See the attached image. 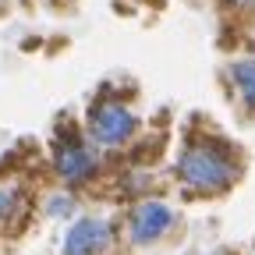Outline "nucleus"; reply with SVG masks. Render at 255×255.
<instances>
[{"label": "nucleus", "mask_w": 255, "mask_h": 255, "mask_svg": "<svg viewBox=\"0 0 255 255\" xmlns=\"http://www.w3.org/2000/svg\"><path fill=\"white\" fill-rule=\"evenodd\" d=\"M177 177L188 191H195V195H223V191L238 181V159L223 142L199 138V142H188L181 149Z\"/></svg>", "instance_id": "nucleus-1"}, {"label": "nucleus", "mask_w": 255, "mask_h": 255, "mask_svg": "<svg viewBox=\"0 0 255 255\" xmlns=\"http://www.w3.org/2000/svg\"><path fill=\"white\" fill-rule=\"evenodd\" d=\"M135 128H138V117L117 100H100L89 110V135L100 145H124L135 135Z\"/></svg>", "instance_id": "nucleus-2"}, {"label": "nucleus", "mask_w": 255, "mask_h": 255, "mask_svg": "<svg viewBox=\"0 0 255 255\" xmlns=\"http://www.w3.org/2000/svg\"><path fill=\"white\" fill-rule=\"evenodd\" d=\"M170 227H174V209L163 206V202H156V199L142 202L131 213V223H128L135 245H156L163 234H170Z\"/></svg>", "instance_id": "nucleus-3"}, {"label": "nucleus", "mask_w": 255, "mask_h": 255, "mask_svg": "<svg viewBox=\"0 0 255 255\" xmlns=\"http://www.w3.org/2000/svg\"><path fill=\"white\" fill-rule=\"evenodd\" d=\"M53 167H57V174H60L64 181L78 184V181H85V177L96 170V156H92V149H89L82 138L64 135V138L53 145Z\"/></svg>", "instance_id": "nucleus-4"}, {"label": "nucleus", "mask_w": 255, "mask_h": 255, "mask_svg": "<svg viewBox=\"0 0 255 255\" xmlns=\"http://www.w3.org/2000/svg\"><path fill=\"white\" fill-rule=\"evenodd\" d=\"M110 245V227L103 220H78L64 238V255H100Z\"/></svg>", "instance_id": "nucleus-5"}, {"label": "nucleus", "mask_w": 255, "mask_h": 255, "mask_svg": "<svg viewBox=\"0 0 255 255\" xmlns=\"http://www.w3.org/2000/svg\"><path fill=\"white\" fill-rule=\"evenodd\" d=\"M25 209V191L18 181L11 177H0V227H7V223H14Z\"/></svg>", "instance_id": "nucleus-6"}, {"label": "nucleus", "mask_w": 255, "mask_h": 255, "mask_svg": "<svg viewBox=\"0 0 255 255\" xmlns=\"http://www.w3.org/2000/svg\"><path fill=\"white\" fill-rule=\"evenodd\" d=\"M231 75H234V85L241 92V100L255 110V60H238L231 68Z\"/></svg>", "instance_id": "nucleus-7"}, {"label": "nucleus", "mask_w": 255, "mask_h": 255, "mask_svg": "<svg viewBox=\"0 0 255 255\" xmlns=\"http://www.w3.org/2000/svg\"><path fill=\"white\" fill-rule=\"evenodd\" d=\"M50 213H57V216L64 213V216H68V213H71V199H53V202H50Z\"/></svg>", "instance_id": "nucleus-8"}, {"label": "nucleus", "mask_w": 255, "mask_h": 255, "mask_svg": "<svg viewBox=\"0 0 255 255\" xmlns=\"http://www.w3.org/2000/svg\"><path fill=\"white\" fill-rule=\"evenodd\" d=\"M245 4H248V0H245Z\"/></svg>", "instance_id": "nucleus-9"}]
</instances>
